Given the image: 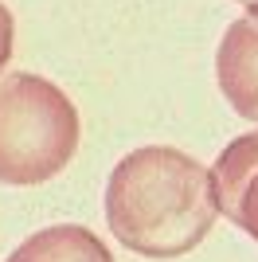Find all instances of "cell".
<instances>
[{
	"instance_id": "1",
	"label": "cell",
	"mask_w": 258,
	"mask_h": 262,
	"mask_svg": "<svg viewBox=\"0 0 258 262\" xmlns=\"http://www.w3.org/2000/svg\"><path fill=\"white\" fill-rule=\"evenodd\" d=\"M219 215L211 168L172 145H141L121 157L106 184L110 235L145 258L196 251Z\"/></svg>"
},
{
	"instance_id": "2",
	"label": "cell",
	"mask_w": 258,
	"mask_h": 262,
	"mask_svg": "<svg viewBox=\"0 0 258 262\" xmlns=\"http://www.w3.org/2000/svg\"><path fill=\"white\" fill-rule=\"evenodd\" d=\"M78 110L51 78L12 71L0 78V184L32 188L78 153Z\"/></svg>"
},
{
	"instance_id": "3",
	"label": "cell",
	"mask_w": 258,
	"mask_h": 262,
	"mask_svg": "<svg viewBox=\"0 0 258 262\" xmlns=\"http://www.w3.org/2000/svg\"><path fill=\"white\" fill-rule=\"evenodd\" d=\"M215 200L235 227H243L258 243V129L231 137L211 164Z\"/></svg>"
},
{
	"instance_id": "4",
	"label": "cell",
	"mask_w": 258,
	"mask_h": 262,
	"mask_svg": "<svg viewBox=\"0 0 258 262\" xmlns=\"http://www.w3.org/2000/svg\"><path fill=\"white\" fill-rule=\"evenodd\" d=\"M215 78L239 118L258 121V16H243L223 32L215 51Z\"/></svg>"
},
{
	"instance_id": "5",
	"label": "cell",
	"mask_w": 258,
	"mask_h": 262,
	"mask_svg": "<svg viewBox=\"0 0 258 262\" xmlns=\"http://www.w3.org/2000/svg\"><path fill=\"white\" fill-rule=\"evenodd\" d=\"M4 262H114V254L90 227L59 223L28 235Z\"/></svg>"
},
{
	"instance_id": "6",
	"label": "cell",
	"mask_w": 258,
	"mask_h": 262,
	"mask_svg": "<svg viewBox=\"0 0 258 262\" xmlns=\"http://www.w3.org/2000/svg\"><path fill=\"white\" fill-rule=\"evenodd\" d=\"M12 47H16V20H12V8L0 0V75L12 59Z\"/></svg>"
},
{
	"instance_id": "7",
	"label": "cell",
	"mask_w": 258,
	"mask_h": 262,
	"mask_svg": "<svg viewBox=\"0 0 258 262\" xmlns=\"http://www.w3.org/2000/svg\"><path fill=\"white\" fill-rule=\"evenodd\" d=\"M243 8H247V16H258V0H239Z\"/></svg>"
}]
</instances>
